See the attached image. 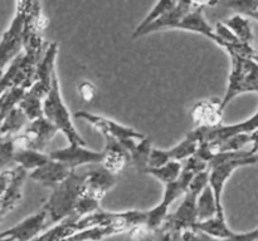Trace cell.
Returning <instances> with one entry per match:
<instances>
[{"label":"cell","instance_id":"obj_1","mask_svg":"<svg viewBox=\"0 0 258 241\" xmlns=\"http://www.w3.org/2000/svg\"><path fill=\"white\" fill-rule=\"evenodd\" d=\"M85 178L86 172L77 173L73 170L67 180L63 181L50 193L49 198L43 206L47 208L52 227L75 213L76 206L83 193Z\"/></svg>","mask_w":258,"mask_h":241},{"label":"cell","instance_id":"obj_2","mask_svg":"<svg viewBox=\"0 0 258 241\" xmlns=\"http://www.w3.org/2000/svg\"><path fill=\"white\" fill-rule=\"evenodd\" d=\"M43 113H44V117L66 136L70 145L83 146V147L87 146L86 141L73 126L68 108L63 102L57 72H54L53 74L52 88H50L47 98L43 100Z\"/></svg>","mask_w":258,"mask_h":241},{"label":"cell","instance_id":"obj_3","mask_svg":"<svg viewBox=\"0 0 258 241\" xmlns=\"http://www.w3.org/2000/svg\"><path fill=\"white\" fill-rule=\"evenodd\" d=\"M229 57L232 69L226 94L222 99V110L242 93H258V63L254 59L242 58L236 54H229Z\"/></svg>","mask_w":258,"mask_h":241},{"label":"cell","instance_id":"obj_4","mask_svg":"<svg viewBox=\"0 0 258 241\" xmlns=\"http://www.w3.org/2000/svg\"><path fill=\"white\" fill-rule=\"evenodd\" d=\"M75 117L85 119L86 122H88L93 127L97 128L105 137L115 138L130 153L135 150L139 142H141V141H144L146 138L145 136L139 133L138 131L133 130V128L125 127V126L118 125L115 120H111L106 117H101V115L92 114V113L85 112V110L77 112L75 114Z\"/></svg>","mask_w":258,"mask_h":241},{"label":"cell","instance_id":"obj_5","mask_svg":"<svg viewBox=\"0 0 258 241\" xmlns=\"http://www.w3.org/2000/svg\"><path fill=\"white\" fill-rule=\"evenodd\" d=\"M193 173L188 172V171H181V175L175 182H171L165 185V192H164L163 201L159 205L151 210L146 211V226L150 230L158 231L159 228L163 226L164 221L166 220L169 215V206L180 197L181 195H185L189 190L191 181L194 178Z\"/></svg>","mask_w":258,"mask_h":241},{"label":"cell","instance_id":"obj_6","mask_svg":"<svg viewBox=\"0 0 258 241\" xmlns=\"http://www.w3.org/2000/svg\"><path fill=\"white\" fill-rule=\"evenodd\" d=\"M30 2H17V12L9 29L3 34L0 44V62L2 68H5L8 62H12L20 54L23 47V33Z\"/></svg>","mask_w":258,"mask_h":241},{"label":"cell","instance_id":"obj_7","mask_svg":"<svg viewBox=\"0 0 258 241\" xmlns=\"http://www.w3.org/2000/svg\"><path fill=\"white\" fill-rule=\"evenodd\" d=\"M57 132L58 128L53 123H50L45 117L32 120L30 125L25 128L23 135L13 137L15 150H33L38 151V152H43Z\"/></svg>","mask_w":258,"mask_h":241},{"label":"cell","instance_id":"obj_8","mask_svg":"<svg viewBox=\"0 0 258 241\" xmlns=\"http://www.w3.org/2000/svg\"><path fill=\"white\" fill-rule=\"evenodd\" d=\"M199 196L201 193L188 190L184 196L183 202L176 208L175 212L169 213L160 230L170 233H183L186 230H194L198 223L197 202Z\"/></svg>","mask_w":258,"mask_h":241},{"label":"cell","instance_id":"obj_9","mask_svg":"<svg viewBox=\"0 0 258 241\" xmlns=\"http://www.w3.org/2000/svg\"><path fill=\"white\" fill-rule=\"evenodd\" d=\"M49 216L44 206L19 223L2 232L0 241H32L50 228Z\"/></svg>","mask_w":258,"mask_h":241},{"label":"cell","instance_id":"obj_10","mask_svg":"<svg viewBox=\"0 0 258 241\" xmlns=\"http://www.w3.org/2000/svg\"><path fill=\"white\" fill-rule=\"evenodd\" d=\"M28 176L25 168L17 166L10 170H4L0 175L2 186V217L13 210L22 200V188Z\"/></svg>","mask_w":258,"mask_h":241},{"label":"cell","instance_id":"obj_11","mask_svg":"<svg viewBox=\"0 0 258 241\" xmlns=\"http://www.w3.org/2000/svg\"><path fill=\"white\" fill-rule=\"evenodd\" d=\"M258 162V155L251 156L247 158H241V160L231 161V162L222 163V165L214 166V167L209 168V186L213 188L214 196H216L217 206H218V212L217 215H224V208L222 205V192L226 182L228 178L231 177L232 173L237 170V168L244 167V166L256 165Z\"/></svg>","mask_w":258,"mask_h":241},{"label":"cell","instance_id":"obj_12","mask_svg":"<svg viewBox=\"0 0 258 241\" xmlns=\"http://www.w3.org/2000/svg\"><path fill=\"white\" fill-rule=\"evenodd\" d=\"M50 160L57 161L68 166L72 170L83 165H98L103 162V152H95V151L87 150L83 146L70 145L68 147L60 148V150L52 151L48 153Z\"/></svg>","mask_w":258,"mask_h":241},{"label":"cell","instance_id":"obj_13","mask_svg":"<svg viewBox=\"0 0 258 241\" xmlns=\"http://www.w3.org/2000/svg\"><path fill=\"white\" fill-rule=\"evenodd\" d=\"M217 4V2L214 3H208V2H178L176 7L173 10H170L169 13H166L165 15L158 19L156 22H154L153 24L149 25L145 30H143L139 37H144L146 34H150V33L158 32L161 29H175L176 25L184 19L188 14H190L194 9L201 7H206V5H214Z\"/></svg>","mask_w":258,"mask_h":241},{"label":"cell","instance_id":"obj_14","mask_svg":"<svg viewBox=\"0 0 258 241\" xmlns=\"http://www.w3.org/2000/svg\"><path fill=\"white\" fill-rule=\"evenodd\" d=\"M116 178L106 168L101 167L91 168L86 171L85 185H83V196L92 198L100 202L108 190L115 186Z\"/></svg>","mask_w":258,"mask_h":241},{"label":"cell","instance_id":"obj_15","mask_svg":"<svg viewBox=\"0 0 258 241\" xmlns=\"http://www.w3.org/2000/svg\"><path fill=\"white\" fill-rule=\"evenodd\" d=\"M72 168H70L68 166L57 162V161L50 160L44 166L30 172L29 178L35 181V182L40 183L44 187H49L54 190L63 181L67 180L68 176L72 173Z\"/></svg>","mask_w":258,"mask_h":241},{"label":"cell","instance_id":"obj_16","mask_svg":"<svg viewBox=\"0 0 258 241\" xmlns=\"http://www.w3.org/2000/svg\"><path fill=\"white\" fill-rule=\"evenodd\" d=\"M105 150L102 151L105 157H103L102 167L113 175L120 172L128 162H131V155L115 138L105 137Z\"/></svg>","mask_w":258,"mask_h":241},{"label":"cell","instance_id":"obj_17","mask_svg":"<svg viewBox=\"0 0 258 241\" xmlns=\"http://www.w3.org/2000/svg\"><path fill=\"white\" fill-rule=\"evenodd\" d=\"M222 118V100H203L196 105L193 110V119L199 127H218Z\"/></svg>","mask_w":258,"mask_h":241},{"label":"cell","instance_id":"obj_18","mask_svg":"<svg viewBox=\"0 0 258 241\" xmlns=\"http://www.w3.org/2000/svg\"><path fill=\"white\" fill-rule=\"evenodd\" d=\"M203 8H197L194 9L190 14L186 15L178 25H176L175 29H184V30H189V32H194V33H199V34L204 35L208 39L213 40L214 43L221 47V40L219 38L217 37L216 30L208 24V22L206 20L203 15Z\"/></svg>","mask_w":258,"mask_h":241},{"label":"cell","instance_id":"obj_19","mask_svg":"<svg viewBox=\"0 0 258 241\" xmlns=\"http://www.w3.org/2000/svg\"><path fill=\"white\" fill-rule=\"evenodd\" d=\"M58 54V43L53 42L47 47L43 59L37 67L34 75V83L43 85L47 89L52 88V78L55 72V59Z\"/></svg>","mask_w":258,"mask_h":241},{"label":"cell","instance_id":"obj_20","mask_svg":"<svg viewBox=\"0 0 258 241\" xmlns=\"http://www.w3.org/2000/svg\"><path fill=\"white\" fill-rule=\"evenodd\" d=\"M199 146H201V137L196 128L194 131L189 132L180 143L174 146L170 150H166V152H168L170 161L183 162V161L196 156Z\"/></svg>","mask_w":258,"mask_h":241},{"label":"cell","instance_id":"obj_21","mask_svg":"<svg viewBox=\"0 0 258 241\" xmlns=\"http://www.w3.org/2000/svg\"><path fill=\"white\" fill-rule=\"evenodd\" d=\"M80 218H82L81 216H78L77 213H72L70 217L64 218L63 221H60L59 223L54 225L53 227H50L49 230H47L45 232H43L42 235L35 237L32 241H60L63 238L68 237V236L76 233L75 230V223L77 222Z\"/></svg>","mask_w":258,"mask_h":241},{"label":"cell","instance_id":"obj_22","mask_svg":"<svg viewBox=\"0 0 258 241\" xmlns=\"http://www.w3.org/2000/svg\"><path fill=\"white\" fill-rule=\"evenodd\" d=\"M194 230L203 231V232L208 233V235L213 236V237L221 238V240H226V238H229L231 236L234 235L233 231L227 225L226 216L224 215H216L211 220L198 222L196 227H194Z\"/></svg>","mask_w":258,"mask_h":241},{"label":"cell","instance_id":"obj_23","mask_svg":"<svg viewBox=\"0 0 258 241\" xmlns=\"http://www.w3.org/2000/svg\"><path fill=\"white\" fill-rule=\"evenodd\" d=\"M50 161L49 155L33 150H22L17 151L13 158V162L18 163V166L25 168L27 171H35L37 168L42 167L45 163Z\"/></svg>","mask_w":258,"mask_h":241},{"label":"cell","instance_id":"obj_24","mask_svg":"<svg viewBox=\"0 0 258 241\" xmlns=\"http://www.w3.org/2000/svg\"><path fill=\"white\" fill-rule=\"evenodd\" d=\"M197 212H198V222L211 220L218 212V206H217L216 196H214L213 188L211 186H207L198 197L197 202Z\"/></svg>","mask_w":258,"mask_h":241},{"label":"cell","instance_id":"obj_25","mask_svg":"<svg viewBox=\"0 0 258 241\" xmlns=\"http://www.w3.org/2000/svg\"><path fill=\"white\" fill-rule=\"evenodd\" d=\"M127 231L125 227H120V226H110V227H92L87 228V230L78 231V232L73 233V235L68 236V237L63 238L60 241H100L102 238L108 237L115 233L123 232Z\"/></svg>","mask_w":258,"mask_h":241},{"label":"cell","instance_id":"obj_26","mask_svg":"<svg viewBox=\"0 0 258 241\" xmlns=\"http://www.w3.org/2000/svg\"><path fill=\"white\" fill-rule=\"evenodd\" d=\"M223 23L241 42L251 44V42L253 40V33H252L251 22H249L248 17L236 14L224 20Z\"/></svg>","mask_w":258,"mask_h":241},{"label":"cell","instance_id":"obj_27","mask_svg":"<svg viewBox=\"0 0 258 241\" xmlns=\"http://www.w3.org/2000/svg\"><path fill=\"white\" fill-rule=\"evenodd\" d=\"M27 120L28 117L19 107H15L14 109L10 110L9 114L4 119H2V128H0L2 140H7L13 135H17Z\"/></svg>","mask_w":258,"mask_h":241},{"label":"cell","instance_id":"obj_28","mask_svg":"<svg viewBox=\"0 0 258 241\" xmlns=\"http://www.w3.org/2000/svg\"><path fill=\"white\" fill-rule=\"evenodd\" d=\"M248 143H251V135H237L227 140L218 141V142L209 143L211 146L212 152L222 153V152H238V151H244L243 148L246 147Z\"/></svg>","mask_w":258,"mask_h":241},{"label":"cell","instance_id":"obj_29","mask_svg":"<svg viewBox=\"0 0 258 241\" xmlns=\"http://www.w3.org/2000/svg\"><path fill=\"white\" fill-rule=\"evenodd\" d=\"M176 4H178V2H158L156 3V5L153 8V10H151V12L146 15L145 19L140 23V25H139L138 28H136L135 32H134V34L131 35V38H133V39L139 38V35L143 33V30H145L146 28H148L149 25L153 24L154 22H156L158 19H160V18L163 17V15H165L166 13H169L170 10H173L174 8L176 7Z\"/></svg>","mask_w":258,"mask_h":241},{"label":"cell","instance_id":"obj_30","mask_svg":"<svg viewBox=\"0 0 258 241\" xmlns=\"http://www.w3.org/2000/svg\"><path fill=\"white\" fill-rule=\"evenodd\" d=\"M181 171H183V165H181V162L170 161V162L166 163L165 166H163V167L160 168H148L145 173L154 176V177L158 178L159 181H161L163 183L168 185V183L175 182V181L180 177Z\"/></svg>","mask_w":258,"mask_h":241},{"label":"cell","instance_id":"obj_31","mask_svg":"<svg viewBox=\"0 0 258 241\" xmlns=\"http://www.w3.org/2000/svg\"><path fill=\"white\" fill-rule=\"evenodd\" d=\"M151 141L149 138H145L144 141L138 143L135 150L130 153L131 155V163L134 167L138 170V172L145 173L149 168V161H150L151 155Z\"/></svg>","mask_w":258,"mask_h":241},{"label":"cell","instance_id":"obj_32","mask_svg":"<svg viewBox=\"0 0 258 241\" xmlns=\"http://www.w3.org/2000/svg\"><path fill=\"white\" fill-rule=\"evenodd\" d=\"M28 90L24 87H13L7 92L2 93L0 98V112H2V119H4L12 109L19 105L22 99L24 98Z\"/></svg>","mask_w":258,"mask_h":241},{"label":"cell","instance_id":"obj_33","mask_svg":"<svg viewBox=\"0 0 258 241\" xmlns=\"http://www.w3.org/2000/svg\"><path fill=\"white\" fill-rule=\"evenodd\" d=\"M18 107L25 113V115L28 117V119L32 122V120L38 119V118L44 117V113H43V102L40 98L35 97L32 93L27 92L25 93L24 98L22 99V102L19 103Z\"/></svg>","mask_w":258,"mask_h":241},{"label":"cell","instance_id":"obj_34","mask_svg":"<svg viewBox=\"0 0 258 241\" xmlns=\"http://www.w3.org/2000/svg\"><path fill=\"white\" fill-rule=\"evenodd\" d=\"M183 170L188 171V172L193 173V175H199V173L208 171V163L204 162L203 160L198 158L197 156L188 158L183 162Z\"/></svg>","mask_w":258,"mask_h":241},{"label":"cell","instance_id":"obj_35","mask_svg":"<svg viewBox=\"0 0 258 241\" xmlns=\"http://www.w3.org/2000/svg\"><path fill=\"white\" fill-rule=\"evenodd\" d=\"M169 162H170V158H169L166 150L153 148L150 155V161H149V168H160Z\"/></svg>","mask_w":258,"mask_h":241},{"label":"cell","instance_id":"obj_36","mask_svg":"<svg viewBox=\"0 0 258 241\" xmlns=\"http://www.w3.org/2000/svg\"><path fill=\"white\" fill-rule=\"evenodd\" d=\"M2 167H5L10 161L14 158L15 152V145L13 137L8 138V140H2Z\"/></svg>","mask_w":258,"mask_h":241},{"label":"cell","instance_id":"obj_37","mask_svg":"<svg viewBox=\"0 0 258 241\" xmlns=\"http://www.w3.org/2000/svg\"><path fill=\"white\" fill-rule=\"evenodd\" d=\"M227 7L237 10L238 14L247 15L248 13L258 12V0L257 2H228L226 3Z\"/></svg>","mask_w":258,"mask_h":241},{"label":"cell","instance_id":"obj_38","mask_svg":"<svg viewBox=\"0 0 258 241\" xmlns=\"http://www.w3.org/2000/svg\"><path fill=\"white\" fill-rule=\"evenodd\" d=\"M78 93H80V97L85 102L91 103L97 97V88L95 87L93 83L85 80V82L80 83V85H78Z\"/></svg>","mask_w":258,"mask_h":241},{"label":"cell","instance_id":"obj_39","mask_svg":"<svg viewBox=\"0 0 258 241\" xmlns=\"http://www.w3.org/2000/svg\"><path fill=\"white\" fill-rule=\"evenodd\" d=\"M223 241H258V227L252 231H248V232H234L233 236H231V237L226 238Z\"/></svg>","mask_w":258,"mask_h":241},{"label":"cell","instance_id":"obj_40","mask_svg":"<svg viewBox=\"0 0 258 241\" xmlns=\"http://www.w3.org/2000/svg\"><path fill=\"white\" fill-rule=\"evenodd\" d=\"M196 231V241H223L221 238L213 237V236L208 235V233L203 232V231L194 230Z\"/></svg>","mask_w":258,"mask_h":241},{"label":"cell","instance_id":"obj_41","mask_svg":"<svg viewBox=\"0 0 258 241\" xmlns=\"http://www.w3.org/2000/svg\"><path fill=\"white\" fill-rule=\"evenodd\" d=\"M251 145L252 147L249 148V152L253 156H257L258 153V130L251 133Z\"/></svg>","mask_w":258,"mask_h":241},{"label":"cell","instance_id":"obj_42","mask_svg":"<svg viewBox=\"0 0 258 241\" xmlns=\"http://www.w3.org/2000/svg\"><path fill=\"white\" fill-rule=\"evenodd\" d=\"M154 241H171V233L166 232V231H163L159 228V230L156 231Z\"/></svg>","mask_w":258,"mask_h":241},{"label":"cell","instance_id":"obj_43","mask_svg":"<svg viewBox=\"0 0 258 241\" xmlns=\"http://www.w3.org/2000/svg\"><path fill=\"white\" fill-rule=\"evenodd\" d=\"M181 233H171V241H180Z\"/></svg>","mask_w":258,"mask_h":241},{"label":"cell","instance_id":"obj_44","mask_svg":"<svg viewBox=\"0 0 258 241\" xmlns=\"http://www.w3.org/2000/svg\"><path fill=\"white\" fill-rule=\"evenodd\" d=\"M244 17H249V18H253V19L258 20V12H253V13H248L247 15H244Z\"/></svg>","mask_w":258,"mask_h":241},{"label":"cell","instance_id":"obj_45","mask_svg":"<svg viewBox=\"0 0 258 241\" xmlns=\"http://www.w3.org/2000/svg\"><path fill=\"white\" fill-rule=\"evenodd\" d=\"M254 60H256V62L258 63V53H257V55H256V58H254Z\"/></svg>","mask_w":258,"mask_h":241}]
</instances>
